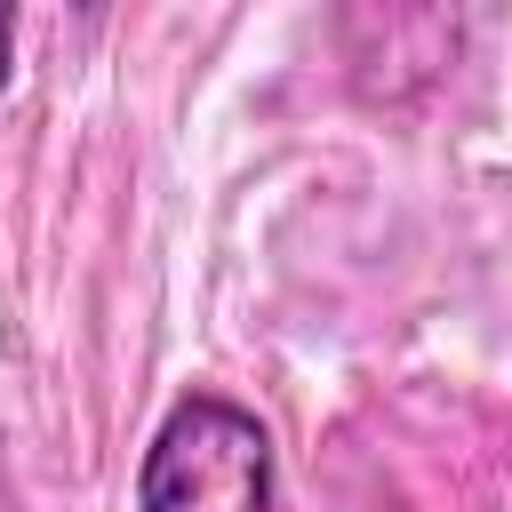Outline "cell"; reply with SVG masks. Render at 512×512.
<instances>
[{
    "mask_svg": "<svg viewBox=\"0 0 512 512\" xmlns=\"http://www.w3.org/2000/svg\"><path fill=\"white\" fill-rule=\"evenodd\" d=\"M136 512H272V432L224 392H184L136 472Z\"/></svg>",
    "mask_w": 512,
    "mask_h": 512,
    "instance_id": "obj_1",
    "label": "cell"
},
{
    "mask_svg": "<svg viewBox=\"0 0 512 512\" xmlns=\"http://www.w3.org/2000/svg\"><path fill=\"white\" fill-rule=\"evenodd\" d=\"M8 56H16V16H8V8H0V88H8V72H16V64H8Z\"/></svg>",
    "mask_w": 512,
    "mask_h": 512,
    "instance_id": "obj_2",
    "label": "cell"
}]
</instances>
